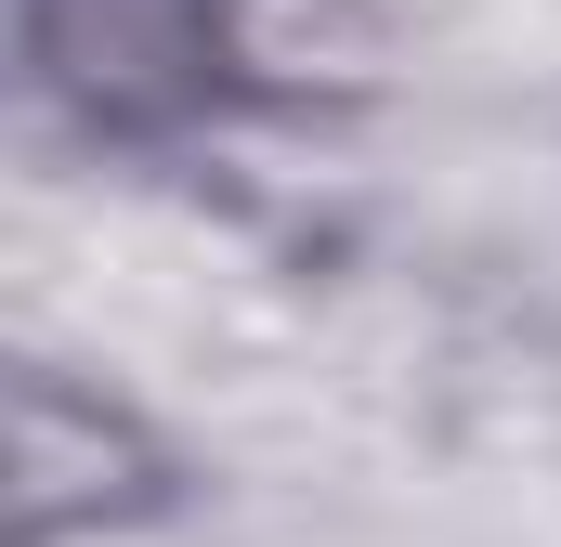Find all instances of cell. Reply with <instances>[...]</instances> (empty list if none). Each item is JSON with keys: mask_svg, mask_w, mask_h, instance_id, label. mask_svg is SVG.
Here are the masks:
<instances>
[{"mask_svg": "<svg viewBox=\"0 0 561 547\" xmlns=\"http://www.w3.org/2000/svg\"><path fill=\"white\" fill-rule=\"evenodd\" d=\"M144 509V443L118 405H79L66 379H13V547L105 535Z\"/></svg>", "mask_w": 561, "mask_h": 547, "instance_id": "obj_1", "label": "cell"}]
</instances>
